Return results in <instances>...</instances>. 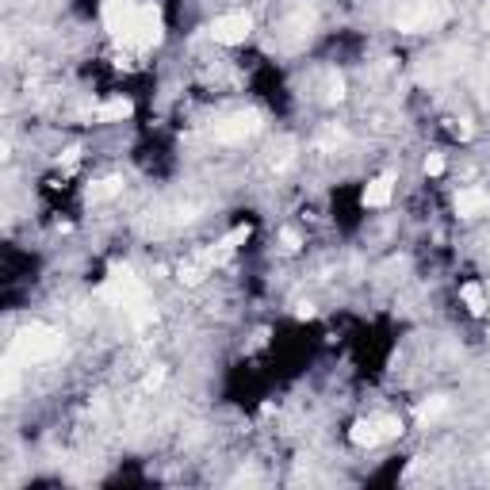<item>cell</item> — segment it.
Returning a JSON list of instances; mask_svg holds the SVG:
<instances>
[{
	"label": "cell",
	"mask_w": 490,
	"mask_h": 490,
	"mask_svg": "<svg viewBox=\"0 0 490 490\" xmlns=\"http://www.w3.org/2000/svg\"><path fill=\"white\" fill-rule=\"evenodd\" d=\"M61 349V337L50 330V325H27L24 333L16 337V349L12 356L16 360H46Z\"/></svg>",
	"instance_id": "6da1fadb"
},
{
	"label": "cell",
	"mask_w": 490,
	"mask_h": 490,
	"mask_svg": "<svg viewBox=\"0 0 490 490\" xmlns=\"http://www.w3.org/2000/svg\"><path fill=\"white\" fill-rule=\"evenodd\" d=\"M135 0H104V27L111 31V38L130 46V31H135Z\"/></svg>",
	"instance_id": "7a4b0ae2"
},
{
	"label": "cell",
	"mask_w": 490,
	"mask_h": 490,
	"mask_svg": "<svg viewBox=\"0 0 490 490\" xmlns=\"http://www.w3.org/2000/svg\"><path fill=\"white\" fill-rule=\"evenodd\" d=\"M157 43H161V12L153 4H138L135 31H130V46L135 50H153Z\"/></svg>",
	"instance_id": "3957f363"
},
{
	"label": "cell",
	"mask_w": 490,
	"mask_h": 490,
	"mask_svg": "<svg viewBox=\"0 0 490 490\" xmlns=\"http://www.w3.org/2000/svg\"><path fill=\"white\" fill-rule=\"evenodd\" d=\"M249 31H253L249 12H226V16H219L211 24V38L222 43V46H241L245 38H249Z\"/></svg>",
	"instance_id": "277c9868"
},
{
	"label": "cell",
	"mask_w": 490,
	"mask_h": 490,
	"mask_svg": "<svg viewBox=\"0 0 490 490\" xmlns=\"http://www.w3.org/2000/svg\"><path fill=\"white\" fill-rule=\"evenodd\" d=\"M257 127H261L257 115H230L226 123L214 127V138H219V142H241V138H249Z\"/></svg>",
	"instance_id": "5b68a950"
},
{
	"label": "cell",
	"mask_w": 490,
	"mask_h": 490,
	"mask_svg": "<svg viewBox=\"0 0 490 490\" xmlns=\"http://www.w3.org/2000/svg\"><path fill=\"white\" fill-rule=\"evenodd\" d=\"M391 192H395V172H380L375 180H368L360 203L364 207H387V203H391Z\"/></svg>",
	"instance_id": "8992f818"
},
{
	"label": "cell",
	"mask_w": 490,
	"mask_h": 490,
	"mask_svg": "<svg viewBox=\"0 0 490 490\" xmlns=\"http://www.w3.org/2000/svg\"><path fill=\"white\" fill-rule=\"evenodd\" d=\"M490 207V196L486 192H479V188H467V192H459L456 196V211L464 214V219H475V214H483Z\"/></svg>",
	"instance_id": "52a82bcc"
},
{
	"label": "cell",
	"mask_w": 490,
	"mask_h": 490,
	"mask_svg": "<svg viewBox=\"0 0 490 490\" xmlns=\"http://www.w3.org/2000/svg\"><path fill=\"white\" fill-rule=\"evenodd\" d=\"M349 441H353L356 448H375V444L383 441V433H380V425H375V422H353Z\"/></svg>",
	"instance_id": "ba28073f"
},
{
	"label": "cell",
	"mask_w": 490,
	"mask_h": 490,
	"mask_svg": "<svg viewBox=\"0 0 490 490\" xmlns=\"http://www.w3.org/2000/svg\"><path fill=\"white\" fill-rule=\"evenodd\" d=\"M130 111H135V104L115 96V100H104V104L96 108V119H130Z\"/></svg>",
	"instance_id": "9c48e42d"
},
{
	"label": "cell",
	"mask_w": 490,
	"mask_h": 490,
	"mask_svg": "<svg viewBox=\"0 0 490 490\" xmlns=\"http://www.w3.org/2000/svg\"><path fill=\"white\" fill-rule=\"evenodd\" d=\"M459 299L467 303V311H471V314H486V295H483L479 283H464V288H459Z\"/></svg>",
	"instance_id": "30bf717a"
},
{
	"label": "cell",
	"mask_w": 490,
	"mask_h": 490,
	"mask_svg": "<svg viewBox=\"0 0 490 490\" xmlns=\"http://www.w3.org/2000/svg\"><path fill=\"white\" fill-rule=\"evenodd\" d=\"M207 269H211V264L207 261H196V264H184V269H180V276H177V280L184 283V288H196V283H203V276H207Z\"/></svg>",
	"instance_id": "8fae6325"
},
{
	"label": "cell",
	"mask_w": 490,
	"mask_h": 490,
	"mask_svg": "<svg viewBox=\"0 0 490 490\" xmlns=\"http://www.w3.org/2000/svg\"><path fill=\"white\" fill-rule=\"evenodd\" d=\"M245 238H249V226H234V230L226 234V238L219 241V249H214V253H219V261H222V257H230V253L238 249V245H241Z\"/></svg>",
	"instance_id": "7c38bea8"
},
{
	"label": "cell",
	"mask_w": 490,
	"mask_h": 490,
	"mask_svg": "<svg viewBox=\"0 0 490 490\" xmlns=\"http://www.w3.org/2000/svg\"><path fill=\"white\" fill-rule=\"evenodd\" d=\"M119 188H123V180H115V177H108V180H100L96 188L88 192V199H111V196H115Z\"/></svg>",
	"instance_id": "4fadbf2b"
},
{
	"label": "cell",
	"mask_w": 490,
	"mask_h": 490,
	"mask_svg": "<svg viewBox=\"0 0 490 490\" xmlns=\"http://www.w3.org/2000/svg\"><path fill=\"white\" fill-rule=\"evenodd\" d=\"M444 410H448V398H429L422 410H417V417H422V422H433V417H441Z\"/></svg>",
	"instance_id": "5bb4252c"
},
{
	"label": "cell",
	"mask_w": 490,
	"mask_h": 490,
	"mask_svg": "<svg viewBox=\"0 0 490 490\" xmlns=\"http://www.w3.org/2000/svg\"><path fill=\"white\" fill-rule=\"evenodd\" d=\"M375 425H380V433H383V441H387V437H398V433H402V425H398V417H391V414H383V417H375Z\"/></svg>",
	"instance_id": "9a60e30c"
},
{
	"label": "cell",
	"mask_w": 490,
	"mask_h": 490,
	"mask_svg": "<svg viewBox=\"0 0 490 490\" xmlns=\"http://www.w3.org/2000/svg\"><path fill=\"white\" fill-rule=\"evenodd\" d=\"M441 172H444V157L441 153H429L425 157V177H441Z\"/></svg>",
	"instance_id": "2e32d148"
},
{
	"label": "cell",
	"mask_w": 490,
	"mask_h": 490,
	"mask_svg": "<svg viewBox=\"0 0 490 490\" xmlns=\"http://www.w3.org/2000/svg\"><path fill=\"white\" fill-rule=\"evenodd\" d=\"M280 241H283V249H291V253L299 249V234H295V230H283V234H280Z\"/></svg>",
	"instance_id": "e0dca14e"
},
{
	"label": "cell",
	"mask_w": 490,
	"mask_h": 490,
	"mask_svg": "<svg viewBox=\"0 0 490 490\" xmlns=\"http://www.w3.org/2000/svg\"><path fill=\"white\" fill-rule=\"evenodd\" d=\"M295 318H299V322H311V318H314V306H311V303H299V306H295Z\"/></svg>",
	"instance_id": "ac0fdd59"
},
{
	"label": "cell",
	"mask_w": 490,
	"mask_h": 490,
	"mask_svg": "<svg viewBox=\"0 0 490 490\" xmlns=\"http://www.w3.org/2000/svg\"><path fill=\"white\" fill-rule=\"evenodd\" d=\"M77 157H80V150L73 146V150H66V153H61V161H66V165H77Z\"/></svg>",
	"instance_id": "d6986e66"
},
{
	"label": "cell",
	"mask_w": 490,
	"mask_h": 490,
	"mask_svg": "<svg viewBox=\"0 0 490 490\" xmlns=\"http://www.w3.org/2000/svg\"><path fill=\"white\" fill-rule=\"evenodd\" d=\"M161 380H165V372H153L150 380H146V387H150V391H153V387H161Z\"/></svg>",
	"instance_id": "ffe728a7"
}]
</instances>
